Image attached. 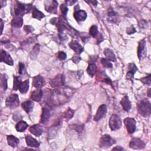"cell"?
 Masks as SVG:
<instances>
[{
  "label": "cell",
  "mask_w": 151,
  "mask_h": 151,
  "mask_svg": "<svg viewBox=\"0 0 151 151\" xmlns=\"http://www.w3.org/2000/svg\"><path fill=\"white\" fill-rule=\"evenodd\" d=\"M137 111L143 117H147L150 114L151 105L150 103L146 99H143L138 103Z\"/></svg>",
  "instance_id": "cell-1"
},
{
  "label": "cell",
  "mask_w": 151,
  "mask_h": 151,
  "mask_svg": "<svg viewBox=\"0 0 151 151\" xmlns=\"http://www.w3.org/2000/svg\"><path fill=\"white\" fill-rule=\"evenodd\" d=\"M16 5L14 8V13L15 16L22 17L24 14L29 12L32 9V5L31 4H22L20 2L16 1Z\"/></svg>",
  "instance_id": "cell-2"
},
{
  "label": "cell",
  "mask_w": 151,
  "mask_h": 151,
  "mask_svg": "<svg viewBox=\"0 0 151 151\" xmlns=\"http://www.w3.org/2000/svg\"><path fill=\"white\" fill-rule=\"evenodd\" d=\"M116 143V140L112 138L110 135L104 134L100 138V140L99 142V146L101 148L106 149V148L110 147Z\"/></svg>",
  "instance_id": "cell-3"
},
{
  "label": "cell",
  "mask_w": 151,
  "mask_h": 151,
  "mask_svg": "<svg viewBox=\"0 0 151 151\" xmlns=\"http://www.w3.org/2000/svg\"><path fill=\"white\" fill-rule=\"evenodd\" d=\"M5 103L6 106L11 109L16 108L19 106V104L18 95L17 94H11L6 98Z\"/></svg>",
  "instance_id": "cell-4"
},
{
  "label": "cell",
  "mask_w": 151,
  "mask_h": 151,
  "mask_svg": "<svg viewBox=\"0 0 151 151\" xmlns=\"http://www.w3.org/2000/svg\"><path fill=\"white\" fill-rule=\"evenodd\" d=\"M122 123L120 117L116 114L111 116L109 120V126L111 130L114 131L119 129L122 126Z\"/></svg>",
  "instance_id": "cell-5"
},
{
  "label": "cell",
  "mask_w": 151,
  "mask_h": 151,
  "mask_svg": "<svg viewBox=\"0 0 151 151\" xmlns=\"http://www.w3.org/2000/svg\"><path fill=\"white\" fill-rule=\"evenodd\" d=\"M45 9L47 12L55 14L57 12L58 2L55 0L45 1L44 2Z\"/></svg>",
  "instance_id": "cell-6"
},
{
  "label": "cell",
  "mask_w": 151,
  "mask_h": 151,
  "mask_svg": "<svg viewBox=\"0 0 151 151\" xmlns=\"http://www.w3.org/2000/svg\"><path fill=\"white\" fill-rule=\"evenodd\" d=\"M123 122L127 132L130 134L133 133L136 130V120L132 117H126Z\"/></svg>",
  "instance_id": "cell-7"
},
{
  "label": "cell",
  "mask_w": 151,
  "mask_h": 151,
  "mask_svg": "<svg viewBox=\"0 0 151 151\" xmlns=\"http://www.w3.org/2000/svg\"><path fill=\"white\" fill-rule=\"evenodd\" d=\"M129 147L133 149H142L145 147V143L140 139L133 137L130 142Z\"/></svg>",
  "instance_id": "cell-8"
},
{
  "label": "cell",
  "mask_w": 151,
  "mask_h": 151,
  "mask_svg": "<svg viewBox=\"0 0 151 151\" xmlns=\"http://www.w3.org/2000/svg\"><path fill=\"white\" fill-rule=\"evenodd\" d=\"M50 84L52 87H60L64 84V78L63 75L58 74L51 80Z\"/></svg>",
  "instance_id": "cell-9"
},
{
  "label": "cell",
  "mask_w": 151,
  "mask_h": 151,
  "mask_svg": "<svg viewBox=\"0 0 151 151\" xmlns=\"http://www.w3.org/2000/svg\"><path fill=\"white\" fill-rule=\"evenodd\" d=\"M106 112H107L106 106L105 104L100 105L97 109L96 115L94 117V120L99 121L106 115Z\"/></svg>",
  "instance_id": "cell-10"
},
{
  "label": "cell",
  "mask_w": 151,
  "mask_h": 151,
  "mask_svg": "<svg viewBox=\"0 0 151 151\" xmlns=\"http://www.w3.org/2000/svg\"><path fill=\"white\" fill-rule=\"evenodd\" d=\"M45 84L44 78L40 75H37L32 78V86L37 88H40Z\"/></svg>",
  "instance_id": "cell-11"
},
{
  "label": "cell",
  "mask_w": 151,
  "mask_h": 151,
  "mask_svg": "<svg viewBox=\"0 0 151 151\" xmlns=\"http://www.w3.org/2000/svg\"><path fill=\"white\" fill-rule=\"evenodd\" d=\"M87 12L84 10H76L74 13V17L77 22L85 21L87 18Z\"/></svg>",
  "instance_id": "cell-12"
},
{
  "label": "cell",
  "mask_w": 151,
  "mask_h": 151,
  "mask_svg": "<svg viewBox=\"0 0 151 151\" xmlns=\"http://www.w3.org/2000/svg\"><path fill=\"white\" fill-rule=\"evenodd\" d=\"M1 61L4 62L9 65H12L14 64L13 60L11 58V55L6 53L5 50H2L1 52Z\"/></svg>",
  "instance_id": "cell-13"
},
{
  "label": "cell",
  "mask_w": 151,
  "mask_h": 151,
  "mask_svg": "<svg viewBox=\"0 0 151 151\" xmlns=\"http://www.w3.org/2000/svg\"><path fill=\"white\" fill-rule=\"evenodd\" d=\"M107 18H108L109 21L114 23V24H117L119 22V19L117 13L116 12L111 8L109 9V10L108 11Z\"/></svg>",
  "instance_id": "cell-14"
},
{
  "label": "cell",
  "mask_w": 151,
  "mask_h": 151,
  "mask_svg": "<svg viewBox=\"0 0 151 151\" xmlns=\"http://www.w3.org/2000/svg\"><path fill=\"white\" fill-rule=\"evenodd\" d=\"M137 70V68L134 63H129L128 64V71L126 74V78L132 80L134 73Z\"/></svg>",
  "instance_id": "cell-15"
},
{
  "label": "cell",
  "mask_w": 151,
  "mask_h": 151,
  "mask_svg": "<svg viewBox=\"0 0 151 151\" xmlns=\"http://www.w3.org/2000/svg\"><path fill=\"white\" fill-rule=\"evenodd\" d=\"M50 117V110L48 107H44L42 109V114L40 122L42 124H45L48 122Z\"/></svg>",
  "instance_id": "cell-16"
},
{
  "label": "cell",
  "mask_w": 151,
  "mask_h": 151,
  "mask_svg": "<svg viewBox=\"0 0 151 151\" xmlns=\"http://www.w3.org/2000/svg\"><path fill=\"white\" fill-rule=\"evenodd\" d=\"M69 46L71 49H73L75 51V52L77 54H81L83 51V48L82 47V46L77 41L75 40L71 41L69 43Z\"/></svg>",
  "instance_id": "cell-17"
},
{
  "label": "cell",
  "mask_w": 151,
  "mask_h": 151,
  "mask_svg": "<svg viewBox=\"0 0 151 151\" xmlns=\"http://www.w3.org/2000/svg\"><path fill=\"white\" fill-rule=\"evenodd\" d=\"M43 96V91L40 88H37L35 90H34L32 93H31V99L32 100H34L35 101L39 102Z\"/></svg>",
  "instance_id": "cell-18"
},
{
  "label": "cell",
  "mask_w": 151,
  "mask_h": 151,
  "mask_svg": "<svg viewBox=\"0 0 151 151\" xmlns=\"http://www.w3.org/2000/svg\"><path fill=\"white\" fill-rule=\"evenodd\" d=\"M146 51V41L145 39L140 40L139 42L138 48H137V55L139 60L141 59L143 54Z\"/></svg>",
  "instance_id": "cell-19"
},
{
  "label": "cell",
  "mask_w": 151,
  "mask_h": 151,
  "mask_svg": "<svg viewBox=\"0 0 151 151\" xmlns=\"http://www.w3.org/2000/svg\"><path fill=\"white\" fill-rule=\"evenodd\" d=\"M120 103L124 110L126 111H129L130 110L132 107L131 102L130 101L127 96H124Z\"/></svg>",
  "instance_id": "cell-20"
},
{
  "label": "cell",
  "mask_w": 151,
  "mask_h": 151,
  "mask_svg": "<svg viewBox=\"0 0 151 151\" xmlns=\"http://www.w3.org/2000/svg\"><path fill=\"white\" fill-rule=\"evenodd\" d=\"M25 140L27 145L30 147H38L40 146V143L30 135H27L25 136Z\"/></svg>",
  "instance_id": "cell-21"
},
{
  "label": "cell",
  "mask_w": 151,
  "mask_h": 151,
  "mask_svg": "<svg viewBox=\"0 0 151 151\" xmlns=\"http://www.w3.org/2000/svg\"><path fill=\"white\" fill-rule=\"evenodd\" d=\"M29 132L35 136H40L42 133V129L40 124H34L29 128Z\"/></svg>",
  "instance_id": "cell-22"
},
{
  "label": "cell",
  "mask_w": 151,
  "mask_h": 151,
  "mask_svg": "<svg viewBox=\"0 0 151 151\" xmlns=\"http://www.w3.org/2000/svg\"><path fill=\"white\" fill-rule=\"evenodd\" d=\"M6 139H7L8 145H9L10 146H11L12 147H17L19 142V140L17 137H16L15 136H14L13 135L7 136Z\"/></svg>",
  "instance_id": "cell-23"
},
{
  "label": "cell",
  "mask_w": 151,
  "mask_h": 151,
  "mask_svg": "<svg viewBox=\"0 0 151 151\" xmlns=\"http://www.w3.org/2000/svg\"><path fill=\"white\" fill-rule=\"evenodd\" d=\"M23 24V19L22 17L15 16L13 18L11 21V25L15 28H21Z\"/></svg>",
  "instance_id": "cell-24"
},
{
  "label": "cell",
  "mask_w": 151,
  "mask_h": 151,
  "mask_svg": "<svg viewBox=\"0 0 151 151\" xmlns=\"http://www.w3.org/2000/svg\"><path fill=\"white\" fill-rule=\"evenodd\" d=\"M21 106L27 113H29L30 111H32L34 107V103L29 100L26 101L21 104Z\"/></svg>",
  "instance_id": "cell-25"
},
{
  "label": "cell",
  "mask_w": 151,
  "mask_h": 151,
  "mask_svg": "<svg viewBox=\"0 0 151 151\" xmlns=\"http://www.w3.org/2000/svg\"><path fill=\"white\" fill-rule=\"evenodd\" d=\"M104 54L105 55V56L106 57V58L107 60H109V61H116V55L114 54L113 51L112 50H111L109 48H106L104 50Z\"/></svg>",
  "instance_id": "cell-26"
},
{
  "label": "cell",
  "mask_w": 151,
  "mask_h": 151,
  "mask_svg": "<svg viewBox=\"0 0 151 151\" xmlns=\"http://www.w3.org/2000/svg\"><path fill=\"white\" fill-rule=\"evenodd\" d=\"M28 89H29V80H26L23 82L21 81L18 88L19 91L22 94H25L28 91Z\"/></svg>",
  "instance_id": "cell-27"
},
{
  "label": "cell",
  "mask_w": 151,
  "mask_h": 151,
  "mask_svg": "<svg viewBox=\"0 0 151 151\" xmlns=\"http://www.w3.org/2000/svg\"><path fill=\"white\" fill-rule=\"evenodd\" d=\"M28 127V124L25 121H20L17 123L15 126V129L18 132H24L27 127Z\"/></svg>",
  "instance_id": "cell-28"
},
{
  "label": "cell",
  "mask_w": 151,
  "mask_h": 151,
  "mask_svg": "<svg viewBox=\"0 0 151 151\" xmlns=\"http://www.w3.org/2000/svg\"><path fill=\"white\" fill-rule=\"evenodd\" d=\"M32 17L34 18H36L37 19L41 20L42 18H43L44 17V14L41 12L40 11H39L36 7L33 6L32 8Z\"/></svg>",
  "instance_id": "cell-29"
},
{
  "label": "cell",
  "mask_w": 151,
  "mask_h": 151,
  "mask_svg": "<svg viewBox=\"0 0 151 151\" xmlns=\"http://www.w3.org/2000/svg\"><path fill=\"white\" fill-rule=\"evenodd\" d=\"M39 51H40V45H39V44H36L34 46V47H33V48H32L31 52H30V54H29L30 58H31V60H34V59H35V58H37L38 54Z\"/></svg>",
  "instance_id": "cell-30"
},
{
  "label": "cell",
  "mask_w": 151,
  "mask_h": 151,
  "mask_svg": "<svg viewBox=\"0 0 151 151\" xmlns=\"http://www.w3.org/2000/svg\"><path fill=\"white\" fill-rule=\"evenodd\" d=\"M97 71V67L94 63H90L87 68V72L89 76L91 77H93Z\"/></svg>",
  "instance_id": "cell-31"
},
{
  "label": "cell",
  "mask_w": 151,
  "mask_h": 151,
  "mask_svg": "<svg viewBox=\"0 0 151 151\" xmlns=\"http://www.w3.org/2000/svg\"><path fill=\"white\" fill-rule=\"evenodd\" d=\"M21 83V78L19 77H17L16 76H14V86H13V90L15 91H17L19 88V86L20 83Z\"/></svg>",
  "instance_id": "cell-32"
},
{
  "label": "cell",
  "mask_w": 151,
  "mask_h": 151,
  "mask_svg": "<svg viewBox=\"0 0 151 151\" xmlns=\"http://www.w3.org/2000/svg\"><path fill=\"white\" fill-rule=\"evenodd\" d=\"M1 87L4 90L7 88V78L5 74L1 76Z\"/></svg>",
  "instance_id": "cell-33"
},
{
  "label": "cell",
  "mask_w": 151,
  "mask_h": 151,
  "mask_svg": "<svg viewBox=\"0 0 151 151\" xmlns=\"http://www.w3.org/2000/svg\"><path fill=\"white\" fill-rule=\"evenodd\" d=\"M89 34L93 37H96L98 34V29L96 25H92L89 29Z\"/></svg>",
  "instance_id": "cell-34"
},
{
  "label": "cell",
  "mask_w": 151,
  "mask_h": 151,
  "mask_svg": "<svg viewBox=\"0 0 151 151\" xmlns=\"http://www.w3.org/2000/svg\"><path fill=\"white\" fill-rule=\"evenodd\" d=\"M73 115L74 110H73L70 108H68L67 111L64 113V117L67 120H69L73 117Z\"/></svg>",
  "instance_id": "cell-35"
},
{
  "label": "cell",
  "mask_w": 151,
  "mask_h": 151,
  "mask_svg": "<svg viewBox=\"0 0 151 151\" xmlns=\"http://www.w3.org/2000/svg\"><path fill=\"white\" fill-rule=\"evenodd\" d=\"M101 64L106 68H111L113 65L110 61L107 60V58H101Z\"/></svg>",
  "instance_id": "cell-36"
},
{
  "label": "cell",
  "mask_w": 151,
  "mask_h": 151,
  "mask_svg": "<svg viewBox=\"0 0 151 151\" xmlns=\"http://www.w3.org/2000/svg\"><path fill=\"white\" fill-rule=\"evenodd\" d=\"M150 76L151 74H149L147 76L143 77L140 79L141 82H142L143 84H146L147 86H150L151 84V79H150Z\"/></svg>",
  "instance_id": "cell-37"
},
{
  "label": "cell",
  "mask_w": 151,
  "mask_h": 151,
  "mask_svg": "<svg viewBox=\"0 0 151 151\" xmlns=\"http://www.w3.org/2000/svg\"><path fill=\"white\" fill-rule=\"evenodd\" d=\"M60 11H61V12L62 16H63V17H65V16L67 15V12H68V11L67 5H66L65 4H62L60 5Z\"/></svg>",
  "instance_id": "cell-38"
},
{
  "label": "cell",
  "mask_w": 151,
  "mask_h": 151,
  "mask_svg": "<svg viewBox=\"0 0 151 151\" xmlns=\"http://www.w3.org/2000/svg\"><path fill=\"white\" fill-rule=\"evenodd\" d=\"M26 69L25 67L24 64L22 63H19V74H25L26 73Z\"/></svg>",
  "instance_id": "cell-39"
},
{
  "label": "cell",
  "mask_w": 151,
  "mask_h": 151,
  "mask_svg": "<svg viewBox=\"0 0 151 151\" xmlns=\"http://www.w3.org/2000/svg\"><path fill=\"white\" fill-rule=\"evenodd\" d=\"M58 58L60 60H64L67 57V54L64 51H59L58 53Z\"/></svg>",
  "instance_id": "cell-40"
},
{
  "label": "cell",
  "mask_w": 151,
  "mask_h": 151,
  "mask_svg": "<svg viewBox=\"0 0 151 151\" xmlns=\"http://www.w3.org/2000/svg\"><path fill=\"white\" fill-rule=\"evenodd\" d=\"M24 29L27 33H30L34 31V28L30 25H25L24 26Z\"/></svg>",
  "instance_id": "cell-41"
},
{
  "label": "cell",
  "mask_w": 151,
  "mask_h": 151,
  "mask_svg": "<svg viewBox=\"0 0 151 151\" xmlns=\"http://www.w3.org/2000/svg\"><path fill=\"white\" fill-rule=\"evenodd\" d=\"M136 32V29L134 28V27L133 25H131L130 27L127 28L126 29V32L128 34H134Z\"/></svg>",
  "instance_id": "cell-42"
},
{
  "label": "cell",
  "mask_w": 151,
  "mask_h": 151,
  "mask_svg": "<svg viewBox=\"0 0 151 151\" xmlns=\"http://www.w3.org/2000/svg\"><path fill=\"white\" fill-rule=\"evenodd\" d=\"M79 54H77V55H74L73 56V57L72 58V60L73 61V62L74 63H79V61H80L81 60V57L78 55Z\"/></svg>",
  "instance_id": "cell-43"
},
{
  "label": "cell",
  "mask_w": 151,
  "mask_h": 151,
  "mask_svg": "<svg viewBox=\"0 0 151 151\" xmlns=\"http://www.w3.org/2000/svg\"><path fill=\"white\" fill-rule=\"evenodd\" d=\"M77 1H65V3L68 5H73Z\"/></svg>",
  "instance_id": "cell-44"
},
{
  "label": "cell",
  "mask_w": 151,
  "mask_h": 151,
  "mask_svg": "<svg viewBox=\"0 0 151 151\" xmlns=\"http://www.w3.org/2000/svg\"><path fill=\"white\" fill-rule=\"evenodd\" d=\"M86 1L87 2H88V3L92 4L93 5H94V6H96L97 4V1Z\"/></svg>",
  "instance_id": "cell-45"
},
{
  "label": "cell",
  "mask_w": 151,
  "mask_h": 151,
  "mask_svg": "<svg viewBox=\"0 0 151 151\" xmlns=\"http://www.w3.org/2000/svg\"><path fill=\"white\" fill-rule=\"evenodd\" d=\"M113 150H123V148L120 147V146H117V147H115L114 148H113Z\"/></svg>",
  "instance_id": "cell-46"
},
{
  "label": "cell",
  "mask_w": 151,
  "mask_h": 151,
  "mask_svg": "<svg viewBox=\"0 0 151 151\" xmlns=\"http://www.w3.org/2000/svg\"><path fill=\"white\" fill-rule=\"evenodd\" d=\"M1 35L2 34V31H3V28H4V24H3V21L2 20V19H1Z\"/></svg>",
  "instance_id": "cell-47"
},
{
  "label": "cell",
  "mask_w": 151,
  "mask_h": 151,
  "mask_svg": "<svg viewBox=\"0 0 151 151\" xmlns=\"http://www.w3.org/2000/svg\"><path fill=\"white\" fill-rule=\"evenodd\" d=\"M150 88H149V90H148V91H147V95H148V96H149V97H150Z\"/></svg>",
  "instance_id": "cell-48"
}]
</instances>
